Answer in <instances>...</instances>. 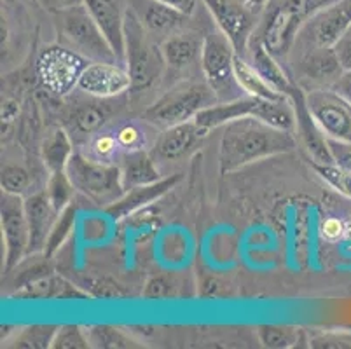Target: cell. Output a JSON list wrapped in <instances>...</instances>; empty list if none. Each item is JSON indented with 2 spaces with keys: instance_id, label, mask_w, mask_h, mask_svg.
I'll list each match as a JSON object with an SVG mask.
<instances>
[{
  "instance_id": "obj_1",
  "label": "cell",
  "mask_w": 351,
  "mask_h": 349,
  "mask_svg": "<svg viewBox=\"0 0 351 349\" xmlns=\"http://www.w3.org/2000/svg\"><path fill=\"white\" fill-rule=\"evenodd\" d=\"M222 128L219 149L222 175L245 168L252 163L292 152L298 147L292 131L276 128L257 117H241Z\"/></svg>"
},
{
  "instance_id": "obj_2",
  "label": "cell",
  "mask_w": 351,
  "mask_h": 349,
  "mask_svg": "<svg viewBox=\"0 0 351 349\" xmlns=\"http://www.w3.org/2000/svg\"><path fill=\"white\" fill-rule=\"evenodd\" d=\"M332 2L336 0H269L258 14L252 40L263 44L274 58H285L306 21Z\"/></svg>"
},
{
  "instance_id": "obj_3",
  "label": "cell",
  "mask_w": 351,
  "mask_h": 349,
  "mask_svg": "<svg viewBox=\"0 0 351 349\" xmlns=\"http://www.w3.org/2000/svg\"><path fill=\"white\" fill-rule=\"evenodd\" d=\"M124 67L132 79V93L151 89L166 67L161 46L156 44L152 35L147 34L130 5L124 21Z\"/></svg>"
},
{
  "instance_id": "obj_4",
  "label": "cell",
  "mask_w": 351,
  "mask_h": 349,
  "mask_svg": "<svg viewBox=\"0 0 351 349\" xmlns=\"http://www.w3.org/2000/svg\"><path fill=\"white\" fill-rule=\"evenodd\" d=\"M241 117H257L282 130L292 131L295 128V117L290 100H263L257 96L243 95L231 101H217L212 107L205 108L196 115V123L205 130L222 128L234 119Z\"/></svg>"
},
{
  "instance_id": "obj_5",
  "label": "cell",
  "mask_w": 351,
  "mask_h": 349,
  "mask_svg": "<svg viewBox=\"0 0 351 349\" xmlns=\"http://www.w3.org/2000/svg\"><path fill=\"white\" fill-rule=\"evenodd\" d=\"M217 95L208 84L199 82H180L159 96L158 100L143 112V121L159 130L196 119L205 108L217 104Z\"/></svg>"
},
{
  "instance_id": "obj_6",
  "label": "cell",
  "mask_w": 351,
  "mask_h": 349,
  "mask_svg": "<svg viewBox=\"0 0 351 349\" xmlns=\"http://www.w3.org/2000/svg\"><path fill=\"white\" fill-rule=\"evenodd\" d=\"M53 16L63 46L70 47L89 62L117 63L112 47L84 4L53 12Z\"/></svg>"
},
{
  "instance_id": "obj_7",
  "label": "cell",
  "mask_w": 351,
  "mask_h": 349,
  "mask_svg": "<svg viewBox=\"0 0 351 349\" xmlns=\"http://www.w3.org/2000/svg\"><path fill=\"white\" fill-rule=\"evenodd\" d=\"M65 171L75 191L98 206L108 208L124 194L119 166L97 161L81 150L70 156Z\"/></svg>"
},
{
  "instance_id": "obj_8",
  "label": "cell",
  "mask_w": 351,
  "mask_h": 349,
  "mask_svg": "<svg viewBox=\"0 0 351 349\" xmlns=\"http://www.w3.org/2000/svg\"><path fill=\"white\" fill-rule=\"evenodd\" d=\"M234 56L236 51L231 46L222 32H210L203 37V49H201V70L205 75V82L212 88L219 101H231L239 98L238 81L234 75Z\"/></svg>"
},
{
  "instance_id": "obj_9",
  "label": "cell",
  "mask_w": 351,
  "mask_h": 349,
  "mask_svg": "<svg viewBox=\"0 0 351 349\" xmlns=\"http://www.w3.org/2000/svg\"><path fill=\"white\" fill-rule=\"evenodd\" d=\"M89 60L66 46H51L37 60V75L44 88L53 95L65 96L77 88L79 79Z\"/></svg>"
},
{
  "instance_id": "obj_10",
  "label": "cell",
  "mask_w": 351,
  "mask_h": 349,
  "mask_svg": "<svg viewBox=\"0 0 351 349\" xmlns=\"http://www.w3.org/2000/svg\"><path fill=\"white\" fill-rule=\"evenodd\" d=\"M351 27V0H336L311 16L299 32L293 49L334 47Z\"/></svg>"
},
{
  "instance_id": "obj_11",
  "label": "cell",
  "mask_w": 351,
  "mask_h": 349,
  "mask_svg": "<svg viewBox=\"0 0 351 349\" xmlns=\"http://www.w3.org/2000/svg\"><path fill=\"white\" fill-rule=\"evenodd\" d=\"M215 21L217 30L226 35L236 54L245 56L250 46L252 35L257 27L255 12H252L241 0H201Z\"/></svg>"
},
{
  "instance_id": "obj_12",
  "label": "cell",
  "mask_w": 351,
  "mask_h": 349,
  "mask_svg": "<svg viewBox=\"0 0 351 349\" xmlns=\"http://www.w3.org/2000/svg\"><path fill=\"white\" fill-rule=\"evenodd\" d=\"M0 226L4 238V269L11 273L28 255V224L25 215V201L21 196L2 192L0 203Z\"/></svg>"
},
{
  "instance_id": "obj_13",
  "label": "cell",
  "mask_w": 351,
  "mask_h": 349,
  "mask_svg": "<svg viewBox=\"0 0 351 349\" xmlns=\"http://www.w3.org/2000/svg\"><path fill=\"white\" fill-rule=\"evenodd\" d=\"M309 110L327 139L351 142V105L332 88L306 91Z\"/></svg>"
},
{
  "instance_id": "obj_14",
  "label": "cell",
  "mask_w": 351,
  "mask_h": 349,
  "mask_svg": "<svg viewBox=\"0 0 351 349\" xmlns=\"http://www.w3.org/2000/svg\"><path fill=\"white\" fill-rule=\"evenodd\" d=\"M287 98L292 104L293 117H295L293 133H298V139L301 140L304 149L308 150L311 163H317V165H334L327 134L322 131V128L318 126L311 110H309L308 100H306V89L295 82L293 88L289 91V95H287Z\"/></svg>"
},
{
  "instance_id": "obj_15",
  "label": "cell",
  "mask_w": 351,
  "mask_h": 349,
  "mask_svg": "<svg viewBox=\"0 0 351 349\" xmlns=\"http://www.w3.org/2000/svg\"><path fill=\"white\" fill-rule=\"evenodd\" d=\"M77 89L95 98H119L132 89V79L119 63L89 62L79 79Z\"/></svg>"
},
{
  "instance_id": "obj_16",
  "label": "cell",
  "mask_w": 351,
  "mask_h": 349,
  "mask_svg": "<svg viewBox=\"0 0 351 349\" xmlns=\"http://www.w3.org/2000/svg\"><path fill=\"white\" fill-rule=\"evenodd\" d=\"M84 5L104 32L117 63L124 67V21L130 0H84Z\"/></svg>"
},
{
  "instance_id": "obj_17",
  "label": "cell",
  "mask_w": 351,
  "mask_h": 349,
  "mask_svg": "<svg viewBox=\"0 0 351 349\" xmlns=\"http://www.w3.org/2000/svg\"><path fill=\"white\" fill-rule=\"evenodd\" d=\"M23 201L25 215H27L28 224V236H30L28 255L44 254L47 238L51 234V229H53L54 222H56L60 213L51 204L46 191L30 194V196L23 197Z\"/></svg>"
},
{
  "instance_id": "obj_18",
  "label": "cell",
  "mask_w": 351,
  "mask_h": 349,
  "mask_svg": "<svg viewBox=\"0 0 351 349\" xmlns=\"http://www.w3.org/2000/svg\"><path fill=\"white\" fill-rule=\"evenodd\" d=\"M298 70L304 81L311 82L309 89L332 88L344 73L343 65L334 47H313L304 49L298 63ZM308 91V89H306Z\"/></svg>"
},
{
  "instance_id": "obj_19",
  "label": "cell",
  "mask_w": 351,
  "mask_h": 349,
  "mask_svg": "<svg viewBox=\"0 0 351 349\" xmlns=\"http://www.w3.org/2000/svg\"><path fill=\"white\" fill-rule=\"evenodd\" d=\"M206 134H208V130L199 126L194 119L175 124V126L161 130L152 154L162 161H177L187 156Z\"/></svg>"
},
{
  "instance_id": "obj_20",
  "label": "cell",
  "mask_w": 351,
  "mask_h": 349,
  "mask_svg": "<svg viewBox=\"0 0 351 349\" xmlns=\"http://www.w3.org/2000/svg\"><path fill=\"white\" fill-rule=\"evenodd\" d=\"M130 9L135 12L147 34L152 37L162 35L166 38L168 35L182 30L191 18V16L177 11L170 5L156 2V0H130Z\"/></svg>"
},
{
  "instance_id": "obj_21",
  "label": "cell",
  "mask_w": 351,
  "mask_h": 349,
  "mask_svg": "<svg viewBox=\"0 0 351 349\" xmlns=\"http://www.w3.org/2000/svg\"><path fill=\"white\" fill-rule=\"evenodd\" d=\"M180 182V175H171V177H162L159 182L149 185H140V187H133L130 191H126L119 200L114 204H110L107 210V213L112 217L114 220H123L126 217L133 215L136 211L143 210L145 206H149L151 203L158 201L159 197H162L165 194L171 191L175 185Z\"/></svg>"
},
{
  "instance_id": "obj_22",
  "label": "cell",
  "mask_w": 351,
  "mask_h": 349,
  "mask_svg": "<svg viewBox=\"0 0 351 349\" xmlns=\"http://www.w3.org/2000/svg\"><path fill=\"white\" fill-rule=\"evenodd\" d=\"M159 46H161L162 58L168 69L184 70L201 58L203 38L197 37L194 32L178 30L162 38Z\"/></svg>"
},
{
  "instance_id": "obj_23",
  "label": "cell",
  "mask_w": 351,
  "mask_h": 349,
  "mask_svg": "<svg viewBox=\"0 0 351 349\" xmlns=\"http://www.w3.org/2000/svg\"><path fill=\"white\" fill-rule=\"evenodd\" d=\"M117 166L121 169L124 192L133 187H140V185L154 184L162 178L149 150H135V152L123 154Z\"/></svg>"
},
{
  "instance_id": "obj_24",
  "label": "cell",
  "mask_w": 351,
  "mask_h": 349,
  "mask_svg": "<svg viewBox=\"0 0 351 349\" xmlns=\"http://www.w3.org/2000/svg\"><path fill=\"white\" fill-rule=\"evenodd\" d=\"M243 58H247V62L282 95H289V91L295 84V81L290 79L289 73L278 63V58H274L263 44L250 40V46H248L247 54Z\"/></svg>"
},
{
  "instance_id": "obj_25",
  "label": "cell",
  "mask_w": 351,
  "mask_h": 349,
  "mask_svg": "<svg viewBox=\"0 0 351 349\" xmlns=\"http://www.w3.org/2000/svg\"><path fill=\"white\" fill-rule=\"evenodd\" d=\"M91 98H93L91 101H79L70 114L73 130L88 136L104 130L112 115L110 100H114V98H95V96Z\"/></svg>"
},
{
  "instance_id": "obj_26",
  "label": "cell",
  "mask_w": 351,
  "mask_h": 349,
  "mask_svg": "<svg viewBox=\"0 0 351 349\" xmlns=\"http://www.w3.org/2000/svg\"><path fill=\"white\" fill-rule=\"evenodd\" d=\"M234 75L239 88L243 89L245 95L257 96V98H263V100L273 101L287 100L285 95L276 91V89H274L273 86H271L269 82H267L266 79L247 62V58L239 56V54L234 56Z\"/></svg>"
},
{
  "instance_id": "obj_27",
  "label": "cell",
  "mask_w": 351,
  "mask_h": 349,
  "mask_svg": "<svg viewBox=\"0 0 351 349\" xmlns=\"http://www.w3.org/2000/svg\"><path fill=\"white\" fill-rule=\"evenodd\" d=\"M75 152L70 134L63 128H54L44 136L40 145V156L43 163L49 173L62 171L66 168L70 156Z\"/></svg>"
},
{
  "instance_id": "obj_28",
  "label": "cell",
  "mask_w": 351,
  "mask_h": 349,
  "mask_svg": "<svg viewBox=\"0 0 351 349\" xmlns=\"http://www.w3.org/2000/svg\"><path fill=\"white\" fill-rule=\"evenodd\" d=\"M88 154L89 158L97 159L100 163H107V165H117L123 156V149H121L119 142H117V136L112 130H104L97 131L95 134H91L88 140Z\"/></svg>"
},
{
  "instance_id": "obj_29",
  "label": "cell",
  "mask_w": 351,
  "mask_h": 349,
  "mask_svg": "<svg viewBox=\"0 0 351 349\" xmlns=\"http://www.w3.org/2000/svg\"><path fill=\"white\" fill-rule=\"evenodd\" d=\"M89 346L98 349H128L135 348V341L121 328L110 325H93L86 328Z\"/></svg>"
},
{
  "instance_id": "obj_30",
  "label": "cell",
  "mask_w": 351,
  "mask_h": 349,
  "mask_svg": "<svg viewBox=\"0 0 351 349\" xmlns=\"http://www.w3.org/2000/svg\"><path fill=\"white\" fill-rule=\"evenodd\" d=\"M257 337L266 348L287 349L298 346L301 332L295 326L289 325H261L257 328Z\"/></svg>"
},
{
  "instance_id": "obj_31",
  "label": "cell",
  "mask_w": 351,
  "mask_h": 349,
  "mask_svg": "<svg viewBox=\"0 0 351 349\" xmlns=\"http://www.w3.org/2000/svg\"><path fill=\"white\" fill-rule=\"evenodd\" d=\"M75 192L77 191L73 187L72 180L69 178L65 169L49 173V178H47L46 185V194L47 197H49L51 204L54 206V210L58 211V213L72 204V197Z\"/></svg>"
},
{
  "instance_id": "obj_32",
  "label": "cell",
  "mask_w": 351,
  "mask_h": 349,
  "mask_svg": "<svg viewBox=\"0 0 351 349\" xmlns=\"http://www.w3.org/2000/svg\"><path fill=\"white\" fill-rule=\"evenodd\" d=\"M73 227H75V206L70 204L65 210L60 211L58 219L54 222L53 229H51V234L47 238L46 250H44V257L51 258L60 248L63 246V243L69 239V236L72 234Z\"/></svg>"
},
{
  "instance_id": "obj_33",
  "label": "cell",
  "mask_w": 351,
  "mask_h": 349,
  "mask_svg": "<svg viewBox=\"0 0 351 349\" xmlns=\"http://www.w3.org/2000/svg\"><path fill=\"white\" fill-rule=\"evenodd\" d=\"M56 330H58V326L54 325H30L16 335L12 346L27 349L53 348Z\"/></svg>"
},
{
  "instance_id": "obj_34",
  "label": "cell",
  "mask_w": 351,
  "mask_h": 349,
  "mask_svg": "<svg viewBox=\"0 0 351 349\" xmlns=\"http://www.w3.org/2000/svg\"><path fill=\"white\" fill-rule=\"evenodd\" d=\"M0 184H2V192L23 197L32 187V175L27 168L20 165H4Z\"/></svg>"
},
{
  "instance_id": "obj_35",
  "label": "cell",
  "mask_w": 351,
  "mask_h": 349,
  "mask_svg": "<svg viewBox=\"0 0 351 349\" xmlns=\"http://www.w3.org/2000/svg\"><path fill=\"white\" fill-rule=\"evenodd\" d=\"M114 133L117 136L123 152H135V150H147V133L142 124L135 121H126L119 123L114 128Z\"/></svg>"
},
{
  "instance_id": "obj_36",
  "label": "cell",
  "mask_w": 351,
  "mask_h": 349,
  "mask_svg": "<svg viewBox=\"0 0 351 349\" xmlns=\"http://www.w3.org/2000/svg\"><path fill=\"white\" fill-rule=\"evenodd\" d=\"M311 165L325 184L351 200V173L344 171L336 165H317V163H311Z\"/></svg>"
},
{
  "instance_id": "obj_37",
  "label": "cell",
  "mask_w": 351,
  "mask_h": 349,
  "mask_svg": "<svg viewBox=\"0 0 351 349\" xmlns=\"http://www.w3.org/2000/svg\"><path fill=\"white\" fill-rule=\"evenodd\" d=\"M88 332L79 325H60L53 341V349H88Z\"/></svg>"
},
{
  "instance_id": "obj_38",
  "label": "cell",
  "mask_w": 351,
  "mask_h": 349,
  "mask_svg": "<svg viewBox=\"0 0 351 349\" xmlns=\"http://www.w3.org/2000/svg\"><path fill=\"white\" fill-rule=\"evenodd\" d=\"M142 296L145 299H166V297L171 296V283L170 280L165 276V274H156V276L149 278L143 287Z\"/></svg>"
},
{
  "instance_id": "obj_39",
  "label": "cell",
  "mask_w": 351,
  "mask_h": 349,
  "mask_svg": "<svg viewBox=\"0 0 351 349\" xmlns=\"http://www.w3.org/2000/svg\"><path fill=\"white\" fill-rule=\"evenodd\" d=\"M328 147H330L334 165L339 166L344 171L351 173V142L328 139Z\"/></svg>"
},
{
  "instance_id": "obj_40",
  "label": "cell",
  "mask_w": 351,
  "mask_h": 349,
  "mask_svg": "<svg viewBox=\"0 0 351 349\" xmlns=\"http://www.w3.org/2000/svg\"><path fill=\"white\" fill-rule=\"evenodd\" d=\"M334 51H336L337 58H339L341 65H343L344 72L351 70V27L344 32L343 37L334 44Z\"/></svg>"
},
{
  "instance_id": "obj_41",
  "label": "cell",
  "mask_w": 351,
  "mask_h": 349,
  "mask_svg": "<svg viewBox=\"0 0 351 349\" xmlns=\"http://www.w3.org/2000/svg\"><path fill=\"white\" fill-rule=\"evenodd\" d=\"M315 348H351V335H322L313 341Z\"/></svg>"
},
{
  "instance_id": "obj_42",
  "label": "cell",
  "mask_w": 351,
  "mask_h": 349,
  "mask_svg": "<svg viewBox=\"0 0 351 349\" xmlns=\"http://www.w3.org/2000/svg\"><path fill=\"white\" fill-rule=\"evenodd\" d=\"M332 89L339 96H343L344 100L351 105V70H346L343 75L336 81V84L332 86Z\"/></svg>"
},
{
  "instance_id": "obj_43",
  "label": "cell",
  "mask_w": 351,
  "mask_h": 349,
  "mask_svg": "<svg viewBox=\"0 0 351 349\" xmlns=\"http://www.w3.org/2000/svg\"><path fill=\"white\" fill-rule=\"evenodd\" d=\"M156 2L170 5V8L177 9V11L184 12L187 16H193L197 9V0H156Z\"/></svg>"
},
{
  "instance_id": "obj_44",
  "label": "cell",
  "mask_w": 351,
  "mask_h": 349,
  "mask_svg": "<svg viewBox=\"0 0 351 349\" xmlns=\"http://www.w3.org/2000/svg\"><path fill=\"white\" fill-rule=\"evenodd\" d=\"M44 8L51 12H58L63 11V9L75 8V5L84 4V0H40Z\"/></svg>"
},
{
  "instance_id": "obj_45",
  "label": "cell",
  "mask_w": 351,
  "mask_h": 349,
  "mask_svg": "<svg viewBox=\"0 0 351 349\" xmlns=\"http://www.w3.org/2000/svg\"><path fill=\"white\" fill-rule=\"evenodd\" d=\"M16 114H18V105H16L14 101H5V104L2 105V123L12 121L16 117Z\"/></svg>"
},
{
  "instance_id": "obj_46",
  "label": "cell",
  "mask_w": 351,
  "mask_h": 349,
  "mask_svg": "<svg viewBox=\"0 0 351 349\" xmlns=\"http://www.w3.org/2000/svg\"><path fill=\"white\" fill-rule=\"evenodd\" d=\"M241 2L257 16L264 11V8H266L267 4H269V0H241Z\"/></svg>"
}]
</instances>
